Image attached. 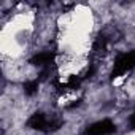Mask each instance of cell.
I'll return each mask as SVG.
<instances>
[{
	"label": "cell",
	"mask_w": 135,
	"mask_h": 135,
	"mask_svg": "<svg viewBox=\"0 0 135 135\" xmlns=\"http://www.w3.org/2000/svg\"><path fill=\"white\" fill-rule=\"evenodd\" d=\"M62 121L59 119V118H48L45 113H41V111H37V113H33L30 118H29V121H27V126L30 127V129H33V130H40V132H54V130H57V129H60L62 127Z\"/></svg>",
	"instance_id": "6da1fadb"
},
{
	"label": "cell",
	"mask_w": 135,
	"mask_h": 135,
	"mask_svg": "<svg viewBox=\"0 0 135 135\" xmlns=\"http://www.w3.org/2000/svg\"><path fill=\"white\" fill-rule=\"evenodd\" d=\"M133 67H135V49L129 51V52H124V54H119L114 60V65H113L111 78L122 76L124 73L130 72Z\"/></svg>",
	"instance_id": "7a4b0ae2"
},
{
	"label": "cell",
	"mask_w": 135,
	"mask_h": 135,
	"mask_svg": "<svg viewBox=\"0 0 135 135\" xmlns=\"http://www.w3.org/2000/svg\"><path fill=\"white\" fill-rule=\"evenodd\" d=\"M116 132V124L110 119H100L97 122H92L89 124L83 135H111Z\"/></svg>",
	"instance_id": "3957f363"
},
{
	"label": "cell",
	"mask_w": 135,
	"mask_h": 135,
	"mask_svg": "<svg viewBox=\"0 0 135 135\" xmlns=\"http://www.w3.org/2000/svg\"><path fill=\"white\" fill-rule=\"evenodd\" d=\"M52 60H54V54L49 52V51H43V52H38V54L32 56L29 64L33 65V67H40V69H48L52 64Z\"/></svg>",
	"instance_id": "277c9868"
},
{
	"label": "cell",
	"mask_w": 135,
	"mask_h": 135,
	"mask_svg": "<svg viewBox=\"0 0 135 135\" xmlns=\"http://www.w3.org/2000/svg\"><path fill=\"white\" fill-rule=\"evenodd\" d=\"M22 88H24V94L30 97V95L37 94V91H38V80H29L24 83Z\"/></svg>",
	"instance_id": "5b68a950"
},
{
	"label": "cell",
	"mask_w": 135,
	"mask_h": 135,
	"mask_svg": "<svg viewBox=\"0 0 135 135\" xmlns=\"http://www.w3.org/2000/svg\"><path fill=\"white\" fill-rule=\"evenodd\" d=\"M107 46H108V38L107 37H99L95 41H94V46H92V49L95 51V52H103L105 49H107Z\"/></svg>",
	"instance_id": "8992f818"
},
{
	"label": "cell",
	"mask_w": 135,
	"mask_h": 135,
	"mask_svg": "<svg viewBox=\"0 0 135 135\" xmlns=\"http://www.w3.org/2000/svg\"><path fill=\"white\" fill-rule=\"evenodd\" d=\"M129 126H130L132 130H135V113L130 114V118H129Z\"/></svg>",
	"instance_id": "52a82bcc"
}]
</instances>
